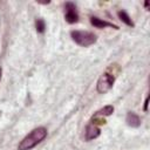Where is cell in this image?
<instances>
[{
  "mask_svg": "<svg viewBox=\"0 0 150 150\" xmlns=\"http://www.w3.org/2000/svg\"><path fill=\"white\" fill-rule=\"evenodd\" d=\"M47 136V129L43 127H39L34 130H32L18 145L19 150H30L35 145H38L41 141L45 139Z\"/></svg>",
  "mask_w": 150,
  "mask_h": 150,
  "instance_id": "6da1fadb",
  "label": "cell"
},
{
  "mask_svg": "<svg viewBox=\"0 0 150 150\" xmlns=\"http://www.w3.org/2000/svg\"><path fill=\"white\" fill-rule=\"evenodd\" d=\"M71 39L82 47H88L96 42V35L86 30H73L70 33Z\"/></svg>",
  "mask_w": 150,
  "mask_h": 150,
  "instance_id": "7a4b0ae2",
  "label": "cell"
},
{
  "mask_svg": "<svg viewBox=\"0 0 150 150\" xmlns=\"http://www.w3.org/2000/svg\"><path fill=\"white\" fill-rule=\"evenodd\" d=\"M114 81H115V77H114L112 74L104 73L103 75H101V77H100L98 81H97V86H96L97 91L101 93V94L107 93V91L110 90V88L112 87Z\"/></svg>",
  "mask_w": 150,
  "mask_h": 150,
  "instance_id": "3957f363",
  "label": "cell"
},
{
  "mask_svg": "<svg viewBox=\"0 0 150 150\" xmlns=\"http://www.w3.org/2000/svg\"><path fill=\"white\" fill-rule=\"evenodd\" d=\"M64 19L68 23H75L77 22L79 20V13H77V9H76V6L75 4L73 2H66L64 5Z\"/></svg>",
  "mask_w": 150,
  "mask_h": 150,
  "instance_id": "277c9868",
  "label": "cell"
},
{
  "mask_svg": "<svg viewBox=\"0 0 150 150\" xmlns=\"http://www.w3.org/2000/svg\"><path fill=\"white\" fill-rule=\"evenodd\" d=\"M100 134H101L100 128H98L95 123H91V124H89V125L86 128V139H87V141H91V139L98 137Z\"/></svg>",
  "mask_w": 150,
  "mask_h": 150,
  "instance_id": "5b68a950",
  "label": "cell"
},
{
  "mask_svg": "<svg viewBox=\"0 0 150 150\" xmlns=\"http://www.w3.org/2000/svg\"><path fill=\"white\" fill-rule=\"evenodd\" d=\"M90 22H91L93 26H95V27H97V28H104V27H111V28H115V29L118 28L116 25H112V23H110V22H108V21H104V20H102V19H98V18H96V16L90 18Z\"/></svg>",
  "mask_w": 150,
  "mask_h": 150,
  "instance_id": "8992f818",
  "label": "cell"
},
{
  "mask_svg": "<svg viewBox=\"0 0 150 150\" xmlns=\"http://www.w3.org/2000/svg\"><path fill=\"white\" fill-rule=\"evenodd\" d=\"M127 123L130 127H139L141 124V118L135 114V112H128L127 115Z\"/></svg>",
  "mask_w": 150,
  "mask_h": 150,
  "instance_id": "52a82bcc",
  "label": "cell"
},
{
  "mask_svg": "<svg viewBox=\"0 0 150 150\" xmlns=\"http://www.w3.org/2000/svg\"><path fill=\"white\" fill-rule=\"evenodd\" d=\"M117 14H118V18H120V19H121V20H122V21H123L125 25H128V26H131V27L134 26V22L131 21L130 16H129V15H128V14H127L124 11H120Z\"/></svg>",
  "mask_w": 150,
  "mask_h": 150,
  "instance_id": "ba28073f",
  "label": "cell"
},
{
  "mask_svg": "<svg viewBox=\"0 0 150 150\" xmlns=\"http://www.w3.org/2000/svg\"><path fill=\"white\" fill-rule=\"evenodd\" d=\"M112 111H114V107H112V105H105L104 108L100 109V110L96 112V115H97V116H109V115L112 114Z\"/></svg>",
  "mask_w": 150,
  "mask_h": 150,
  "instance_id": "9c48e42d",
  "label": "cell"
},
{
  "mask_svg": "<svg viewBox=\"0 0 150 150\" xmlns=\"http://www.w3.org/2000/svg\"><path fill=\"white\" fill-rule=\"evenodd\" d=\"M35 27H36V32L38 33H43L46 29V23L42 19H38L35 21Z\"/></svg>",
  "mask_w": 150,
  "mask_h": 150,
  "instance_id": "30bf717a",
  "label": "cell"
},
{
  "mask_svg": "<svg viewBox=\"0 0 150 150\" xmlns=\"http://www.w3.org/2000/svg\"><path fill=\"white\" fill-rule=\"evenodd\" d=\"M148 104H149V96L145 98V102H144V111H148Z\"/></svg>",
  "mask_w": 150,
  "mask_h": 150,
  "instance_id": "8fae6325",
  "label": "cell"
},
{
  "mask_svg": "<svg viewBox=\"0 0 150 150\" xmlns=\"http://www.w3.org/2000/svg\"><path fill=\"white\" fill-rule=\"evenodd\" d=\"M1 73H2V70H1V68H0V79H1Z\"/></svg>",
  "mask_w": 150,
  "mask_h": 150,
  "instance_id": "7c38bea8",
  "label": "cell"
}]
</instances>
